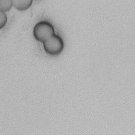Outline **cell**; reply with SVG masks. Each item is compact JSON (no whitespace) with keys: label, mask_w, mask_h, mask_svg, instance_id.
<instances>
[{"label":"cell","mask_w":135,"mask_h":135,"mask_svg":"<svg viewBox=\"0 0 135 135\" xmlns=\"http://www.w3.org/2000/svg\"><path fill=\"white\" fill-rule=\"evenodd\" d=\"M33 34L35 40L43 43L55 34V30L54 26L50 22L41 21L34 25Z\"/></svg>","instance_id":"1"},{"label":"cell","mask_w":135,"mask_h":135,"mask_svg":"<svg viewBox=\"0 0 135 135\" xmlns=\"http://www.w3.org/2000/svg\"><path fill=\"white\" fill-rule=\"evenodd\" d=\"M45 52L51 55H57L61 53L64 46L62 37L56 34L43 43Z\"/></svg>","instance_id":"2"},{"label":"cell","mask_w":135,"mask_h":135,"mask_svg":"<svg viewBox=\"0 0 135 135\" xmlns=\"http://www.w3.org/2000/svg\"><path fill=\"white\" fill-rule=\"evenodd\" d=\"M33 3L32 0H14L13 6L17 10L25 11L28 9Z\"/></svg>","instance_id":"3"},{"label":"cell","mask_w":135,"mask_h":135,"mask_svg":"<svg viewBox=\"0 0 135 135\" xmlns=\"http://www.w3.org/2000/svg\"><path fill=\"white\" fill-rule=\"evenodd\" d=\"M13 6V1L0 0V11L6 12L9 11Z\"/></svg>","instance_id":"4"},{"label":"cell","mask_w":135,"mask_h":135,"mask_svg":"<svg viewBox=\"0 0 135 135\" xmlns=\"http://www.w3.org/2000/svg\"><path fill=\"white\" fill-rule=\"evenodd\" d=\"M7 17L5 12L0 11V30L2 29L6 24Z\"/></svg>","instance_id":"5"}]
</instances>
